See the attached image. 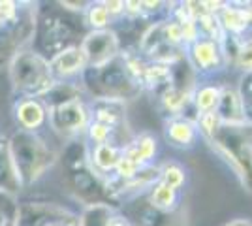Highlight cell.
<instances>
[{"label": "cell", "instance_id": "cell-1", "mask_svg": "<svg viewBox=\"0 0 252 226\" xmlns=\"http://www.w3.org/2000/svg\"><path fill=\"white\" fill-rule=\"evenodd\" d=\"M10 153L21 183H31L34 179H38L55 161L47 145L27 130L17 132L11 138Z\"/></svg>", "mask_w": 252, "mask_h": 226}, {"label": "cell", "instance_id": "cell-2", "mask_svg": "<svg viewBox=\"0 0 252 226\" xmlns=\"http://www.w3.org/2000/svg\"><path fill=\"white\" fill-rule=\"evenodd\" d=\"M51 66L36 53L21 51L11 63V79L13 85L27 93H49L53 85Z\"/></svg>", "mask_w": 252, "mask_h": 226}, {"label": "cell", "instance_id": "cell-3", "mask_svg": "<svg viewBox=\"0 0 252 226\" xmlns=\"http://www.w3.org/2000/svg\"><path fill=\"white\" fill-rule=\"evenodd\" d=\"M185 59L190 68L201 77H213L226 68L220 43L213 42L209 38H200L190 43L189 47H185Z\"/></svg>", "mask_w": 252, "mask_h": 226}, {"label": "cell", "instance_id": "cell-4", "mask_svg": "<svg viewBox=\"0 0 252 226\" xmlns=\"http://www.w3.org/2000/svg\"><path fill=\"white\" fill-rule=\"evenodd\" d=\"M81 49L87 57V65L100 70L119 57L121 43L113 31L104 29V31H93L87 34V38L81 43Z\"/></svg>", "mask_w": 252, "mask_h": 226}, {"label": "cell", "instance_id": "cell-5", "mask_svg": "<svg viewBox=\"0 0 252 226\" xmlns=\"http://www.w3.org/2000/svg\"><path fill=\"white\" fill-rule=\"evenodd\" d=\"M220 102L217 106V113L220 117L224 127H247L251 117L247 115V108L237 89L228 85H220Z\"/></svg>", "mask_w": 252, "mask_h": 226}, {"label": "cell", "instance_id": "cell-6", "mask_svg": "<svg viewBox=\"0 0 252 226\" xmlns=\"http://www.w3.org/2000/svg\"><path fill=\"white\" fill-rule=\"evenodd\" d=\"M51 125L55 130L59 132H77V130H83L89 123V111L85 108L81 102L72 100V102H66V104H57L51 108Z\"/></svg>", "mask_w": 252, "mask_h": 226}, {"label": "cell", "instance_id": "cell-7", "mask_svg": "<svg viewBox=\"0 0 252 226\" xmlns=\"http://www.w3.org/2000/svg\"><path fill=\"white\" fill-rule=\"evenodd\" d=\"M224 32L233 38H245L252 27V4L245 2H224L219 13Z\"/></svg>", "mask_w": 252, "mask_h": 226}, {"label": "cell", "instance_id": "cell-8", "mask_svg": "<svg viewBox=\"0 0 252 226\" xmlns=\"http://www.w3.org/2000/svg\"><path fill=\"white\" fill-rule=\"evenodd\" d=\"M164 136L171 147L175 149H192L198 140H200V132L196 127V121L189 119L185 115H173L166 119L164 123Z\"/></svg>", "mask_w": 252, "mask_h": 226}, {"label": "cell", "instance_id": "cell-9", "mask_svg": "<svg viewBox=\"0 0 252 226\" xmlns=\"http://www.w3.org/2000/svg\"><path fill=\"white\" fill-rule=\"evenodd\" d=\"M66 211L55 207V205H42V204H29L19 207L15 226H53L61 225L66 221Z\"/></svg>", "mask_w": 252, "mask_h": 226}, {"label": "cell", "instance_id": "cell-10", "mask_svg": "<svg viewBox=\"0 0 252 226\" xmlns=\"http://www.w3.org/2000/svg\"><path fill=\"white\" fill-rule=\"evenodd\" d=\"M123 155L139 168L149 166L158 155V140L149 132L139 134L130 143H126V147H123Z\"/></svg>", "mask_w": 252, "mask_h": 226}, {"label": "cell", "instance_id": "cell-11", "mask_svg": "<svg viewBox=\"0 0 252 226\" xmlns=\"http://www.w3.org/2000/svg\"><path fill=\"white\" fill-rule=\"evenodd\" d=\"M21 179L15 170L10 153V141L0 136V193L17 194L21 191Z\"/></svg>", "mask_w": 252, "mask_h": 226}, {"label": "cell", "instance_id": "cell-12", "mask_svg": "<svg viewBox=\"0 0 252 226\" xmlns=\"http://www.w3.org/2000/svg\"><path fill=\"white\" fill-rule=\"evenodd\" d=\"M93 115H94L96 123L117 129V125H121L125 121V104L117 97L98 98L93 106Z\"/></svg>", "mask_w": 252, "mask_h": 226}, {"label": "cell", "instance_id": "cell-13", "mask_svg": "<svg viewBox=\"0 0 252 226\" xmlns=\"http://www.w3.org/2000/svg\"><path fill=\"white\" fill-rule=\"evenodd\" d=\"M51 72L59 75H74L77 72L85 70L87 66V57H85L81 47H68L61 53L55 55L51 61Z\"/></svg>", "mask_w": 252, "mask_h": 226}, {"label": "cell", "instance_id": "cell-14", "mask_svg": "<svg viewBox=\"0 0 252 226\" xmlns=\"http://www.w3.org/2000/svg\"><path fill=\"white\" fill-rule=\"evenodd\" d=\"M149 204L162 213H171L181 204V193L162 181H157L149 191Z\"/></svg>", "mask_w": 252, "mask_h": 226}, {"label": "cell", "instance_id": "cell-15", "mask_svg": "<svg viewBox=\"0 0 252 226\" xmlns=\"http://www.w3.org/2000/svg\"><path fill=\"white\" fill-rule=\"evenodd\" d=\"M220 89L222 87L217 83H203L192 91V106H194L198 115L217 111V106L220 102Z\"/></svg>", "mask_w": 252, "mask_h": 226}, {"label": "cell", "instance_id": "cell-16", "mask_svg": "<svg viewBox=\"0 0 252 226\" xmlns=\"http://www.w3.org/2000/svg\"><path fill=\"white\" fill-rule=\"evenodd\" d=\"M121 157H123V147L115 145L113 141H107V143L94 145V151H93V164H94L96 170L102 173L115 172V166Z\"/></svg>", "mask_w": 252, "mask_h": 226}, {"label": "cell", "instance_id": "cell-17", "mask_svg": "<svg viewBox=\"0 0 252 226\" xmlns=\"http://www.w3.org/2000/svg\"><path fill=\"white\" fill-rule=\"evenodd\" d=\"M141 85H145L151 91H157V89H162V93L168 91L169 87L173 85V81H171V66L158 65V63L147 65L145 72H143V77H141Z\"/></svg>", "mask_w": 252, "mask_h": 226}, {"label": "cell", "instance_id": "cell-18", "mask_svg": "<svg viewBox=\"0 0 252 226\" xmlns=\"http://www.w3.org/2000/svg\"><path fill=\"white\" fill-rule=\"evenodd\" d=\"M45 119V109L38 100H23L17 106V121L21 123L25 130H34L38 129Z\"/></svg>", "mask_w": 252, "mask_h": 226}, {"label": "cell", "instance_id": "cell-19", "mask_svg": "<svg viewBox=\"0 0 252 226\" xmlns=\"http://www.w3.org/2000/svg\"><path fill=\"white\" fill-rule=\"evenodd\" d=\"M187 179H189V175H187V168L183 164H179L175 161H169L160 166V179L158 181H162L164 185H168V187L175 189L179 193L185 189Z\"/></svg>", "mask_w": 252, "mask_h": 226}, {"label": "cell", "instance_id": "cell-20", "mask_svg": "<svg viewBox=\"0 0 252 226\" xmlns=\"http://www.w3.org/2000/svg\"><path fill=\"white\" fill-rule=\"evenodd\" d=\"M196 127H198L200 136L205 141L215 140V138L220 134V130L224 129V125H222V121L217 111H209V113L198 115V117H196Z\"/></svg>", "mask_w": 252, "mask_h": 226}, {"label": "cell", "instance_id": "cell-21", "mask_svg": "<svg viewBox=\"0 0 252 226\" xmlns=\"http://www.w3.org/2000/svg\"><path fill=\"white\" fill-rule=\"evenodd\" d=\"M231 63L237 70H241L243 74H252V38L251 40H245V38L239 40Z\"/></svg>", "mask_w": 252, "mask_h": 226}, {"label": "cell", "instance_id": "cell-22", "mask_svg": "<svg viewBox=\"0 0 252 226\" xmlns=\"http://www.w3.org/2000/svg\"><path fill=\"white\" fill-rule=\"evenodd\" d=\"M87 23L93 27V31H104L111 23V15L105 10L104 2H94L87 8Z\"/></svg>", "mask_w": 252, "mask_h": 226}, {"label": "cell", "instance_id": "cell-23", "mask_svg": "<svg viewBox=\"0 0 252 226\" xmlns=\"http://www.w3.org/2000/svg\"><path fill=\"white\" fill-rule=\"evenodd\" d=\"M87 130H89V138H91V141H94V145H100V143L111 141V134H113V130L115 129H111V127H107V125H102V123L93 121Z\"/></svg>", "mask_w": 252, "mask_h": 226}, {"label": "cell", "instance_id": "cell-24", "mask_svg": "<svg viewBox=\"0 0 252 226\" xmlns=\"http://www.w3.org/2000/svg\"><path fill=\"white\" fill-rule=\"evenodd\" d=\"M139 170H141V168H139L137 164H134L130 159H126L125 155H123L115 166V177L119 181H130L132 177H136V173L139 172Z\"/></svg>", "mask_w": 252, "mask_h": 226}, {"label": "cell", "instance_id": "cell-25", "mask_svg": "<svg viewBox=\"0 0 252 226\" xmlns=\"http://www.w3.org/2000/svg\"><path fill=\"white\" fill-rule=\"evenodd\" d=\"M15 15H17L15 2H10V0L0 2V17H2V21H13Z\"/></svg>", "mask_w": 252, "mask_h": 226}, {"label": "cell", "instance_id": "cell-26", "mask_svg": "<svg viewBox=\"0 0 252 226\" xmlns=\"http://www.w3.org/2000/svg\"><path fill=\"white\" fill-rule=\"evenodd\" d=\"M104 6H105V10L109 11L111 17L125 13V2H121V0H109V2H104Z\"/></svg>", "mask_w": 252, "mask_h": 226}, {"label": "cell", "instance_id": "cell-27", "mask_svg": "<svg viewBox=\"0 0 252 226\" xmlns=\"http://www.w3.org/2000/svg\"><path fill=\"white\" fill-rule=\"evenodd\" d=\"M125 13H128V15H141L143 13L141 2H125Z\"/></svg>", "mask_w": 252, "mask_h": 226}, {"label": "cell", "instance_id": "cell-28", "mask_svg": "<svg viewBox=\"0 0 252 226\" xmlns=\"http://www.w3.org/2000/svg\"><path fill=\"white\" fill-rule=\"evenodd\" d=\"M105 226H130L128 225V221H126L125 217L121 215H111L109 217V221H107V225Z\"/></svg>", "mask_w": 252, "mask_h": 226}, {"label": "cell", "instance_id": "cell-29", "mask_svg": "<svg viewBox=\"0 0 252 226\" xmlns=\"http://www.w3.org/2000/svg\"><path fill=\"white\" fill-rule=\"evenodd\" d=\"M226 226H252V221H245V219H237V221H231Z\"/></svg>", "mask_w": 252, "mask_h": 226}, {"label": "cell", "instance_id": "cell-30", "mask_svg": "<svg viewBox=\"0 0 252 226\" xmlns=\"http://www.w3.org/2000/svg\"><path fill=\"white\" fill-rule=\"evenodd\" d=\"M6 225H8V223H6V219H4V215L0 213V226H6Z\"/></svg>", "mask_w": 252, "mask_h": 226}, {"label": "cell", "instance_id": "cell-31", "mask_svg": "<svg viewBox=\"0 0 252 226\" xmlns=\"http://www.w3.org/2000/svg\"><path fill=\"white\" fill-rule=\"evenodd\" d=\"M2 23H4V21H2V17H0V25H2Z\"/></svg>", "mask_w": 252, "mask_h": 226}, {"label": "cell", "instance_id": "cell-32", "mask_svg": "<svg viewBox=\"0 0 252 226\" xmlns=\"http://www.w3.org/2000/svg\"><path fill=\"white\" fill-rule=\"evenodd\" d=\"M53 226H61V225H53Z\"/></svg>", "mask_w": 252, "mask_h": 226}, {"label": "cell", "instance_id": "cell-33", "mask_svg": "<svg viewBox=\"0 0 252 226\" xmlns=\"http://www.w3.org/2000/svg\"><path fill=\"white\" fill-rule=\"evenodd\" d=\"M6 226H8V225H6Z\"/></svg>", "mask_w": 252, "mask_h": 226}]
</instances>
